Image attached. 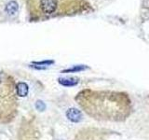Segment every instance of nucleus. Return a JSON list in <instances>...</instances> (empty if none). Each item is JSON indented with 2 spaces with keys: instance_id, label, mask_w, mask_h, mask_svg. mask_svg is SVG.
Returning <instances> with one entry per match:
<instances>
[{
  "instance_id": "obj_1",
  "label": "nucleus",
  "mask_w": 149,
  "mask_h": 140,
  "mask_svg": "<svg viewBox=\"0 0 149 140\" xmlns=\"http://www.w3.org/2000/svg\"><path fill=\"white\" fill-rule=\"evenodd\" d=\"M74 99L87 115L98 120L122 123L132 112V99L125 92L85 89Z\"/></svg>"
},
{
  "instance_id": "obj_2",
  "label": "nucleus",
  "mask_w": 149,
  "mask_h": 140,
  "mask_svg": "<svg viewBox=\"0 0 149 140\" xmlns=\"http://www.w3.org/2000/svg\"><path fill=\"white\" fill-rule=\"evenodd\" d=\"M74 0H26L27 11L33 21H42L74 9Z\"/></svg>"
},
{
  "instance_id": "obj_3",
  "label": "nucleus",
  "mask_w": 149,
  "mask_h": 140,
  "mask_svg": "<svg viewBox=\"0 0 149 140\" xmlns=\"http://www.w3.org/2000/svg\"><path fill=\"white\" fill-rule=\"evenodd\" d=\"M119 133L105 128L88 127L79 131L74 140H120Z\"/></svg>"
},
{
  "instance_id": "obj_4",
  "label": "nucleus",
  "mask_w": 149,
  "mask_h": 140,
  "mask_svg": "<svg viewBox=\"0 0 149 140\" xmlns=\"http://www.w3.org/2000/svg\"><path fill=\"white\" fill-rule=\"evenodd\" d=\"M14 103L15 100H14L11 80L9 81L8 79H4L2 76H0V112L4 110L8 117V112H10V107Z\"/></svg>"
},
{
  "instance_id": "obj_5",
  "label": "nucleus",
  "mask_w": 149,
  "mask_h": 140,
  "mask_svg": "<svg viewBox=\"0 0 149 140\" xmlns=\"http://www.w3.org/2000/svg\"><path fill=\"white\" fill-rule=\"evenodd\" d=\"M66 117L72 123H79L82 120V113L80 110L74 107H71L66 111Z\"/></svg>"
},
{
  "instance_id": "obj_6",
  "label": "nucleus",
  "mask_w": 149,
  "mask_h": 140,
  "mask_svg": "<svg viewBox=\"0 0 149 140\" xmlns=\"http://www.w3.org/2000/svg\"><path fill=\"white\" fill-rule=\"evenodd\" d=\"M16 91H17V94L21 97H24L28 94V91H29V88L28 85L24 82H19L16 85Z\"/></svg>"
},
{
  "instance_id": "obj_7",
  "label": "nucleus",
  "mask_w": 149,
  "mask_h": 140,
  "mask_svg": "<svg viewBox=\"0 0 149 140\" xmlns=\"http://www.w3.org/2000/svg\"><path fill=\"white\" fill-rule=\"evenodd\" d=\"M59 83L62 84L65 87H72L76 86L78 83V78H59Z\"/></svg>"
},
{
  "instance_id": "obj_8",
  "label": "nucleus",
  "mask_w": 149,
  "mask_h": 140,
  "mask_svg": "<svg viewBox=\"0 0 149 140\" xmlns=\"http://www.w3.org/2000/svg\"><path fill=\"white\" fill-rule=\"evenodd\" d=\"M18 10V4L17 2L15 1H10L7 4L6 6V11L10 14V15H13V14H15Z\"/></svg>"
},
{
  "instance_id": "obj_9",
  "label": "nucleus",
  "mask_w": 149,
  "mask_h": 140,
  "mask_svg": "<svg viewBox=\"0 0 149 140\" xmlns=\"http://www.w3.org/2000/svg\"><path fill=\"white\" fill-rule=\"evenodd\" d=\"M36 108L37 110H39V111H44L46 109L45 103L43 101H41V100L36 101Z\"/></svg>"
},
{
  "instance_id": "obj_10",
  "label": "nucleus",
  "mask_w": 149,
  "mask_h": 140,
  "mask_svg": "<svg viewBox=\"0 0 149 140\" xmlns=\"http://www.w3.org/2000/svg\"><path fill=\"white\" fill-rule=\"evenodd\" d=\"M86 66H83V65H78V66H74V68H70V69H66L64 70L63 73H66V72H74V71H81V70L86 69Z\"/></svg>"
},
{
  "instance_id": "obj_11",
  "label": "nucleus",
  "mask_w": 149,
  "mask_h": 140,
  "mask_svg": "<svg viewBox=\"0 0 149 140\" xmlns=\"http://www.w3.org/2000/svg\"><path fill=\"white\" fill-rule=\"evenodd\" d=\"M148 98H149V97H148Z\"/></svg>"
}]
</instances>
